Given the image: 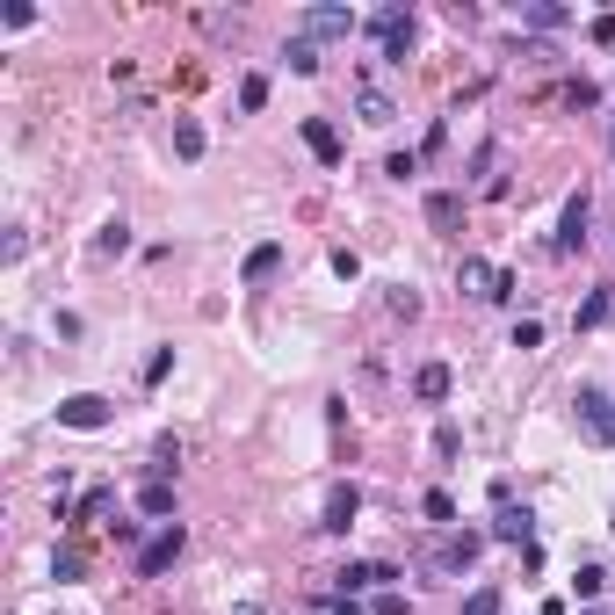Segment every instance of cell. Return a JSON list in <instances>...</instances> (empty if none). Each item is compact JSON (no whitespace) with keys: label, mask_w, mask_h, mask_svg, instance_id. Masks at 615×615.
<instances>
[{"label":"cell","mask_w":615,"mask_h":615,"mask_svg":"<svg viewBox=\"0 0 615 615\" xmlns=\"http://www.w3.org/2000/svg\"><path fill=\"white\" fill-rule=\"evenodd\" d=\"M355 29H362V15L355 8H333V0H312V8L297 15V37L304 44H348Z\"/></svg>","instance_id":"cell-1"},{"label":"cell","mask_w":615,"mask_h":615,"mask_svg":"<svg viewBox=\"0 0 615 615\" xmlns=\"http://www.w3.org/2000/svg\"><path fill=\"white\" fill-rule=\"evenodd\" d=\"M181 550H189V529H181V521H167V529L160 536H152V543H138V558H131V572L138 579H160L174 558H181Z\"/></svg>","instance_id":"cell-2"},{"label":"cell","mask_w":615,"mask_h":615,"mask_svg":"<svg viewBox=\"0 0 615 615\" xmlns=\"http://www.w3.org/2000/svg\"><path fill=\"white\" fill-rule=\"evenodd\" d=\"M116 420V406L102 391H73V398H58V427H80V435H102V427Z\"/></svg>","instance_id":"cell-3"},{"label":"cell","mask_w":615,"mask_h":615,"mask_svg":"<svg viewBox=\"0 0 615 615\" xmlns=\"http://www.w3.org/2000/svg\"><path fill=\"white\" fill-rule=\"evenodd\" d=\"M587 225H594V196L579 189V196H565V210H558V232H550V254H579V246H587Z\"/></svg>","instance_id":"cell-4"},{"label":"cell","mask_w":615,"mask_h":615,"mask_svg":"<svg viewBox=\"0 0 615 615\" xmlns=\"http://www.w3.org/2000/svg\"><path fill=\"white\" fill-rule=\"evenodd\" d=\"M579 420H587V435L601 442V449H615V391H601V384H579Z\"/></svg>","instance_id":"cell-5"},{"label":"cell","mask_w":615,"mask_h":615,"mask_svg":"<svg viewBox=\"0 0 615 615\" xmlns=\"http://www.w3.org/2000/svg\"><path fill=\"white\" fill-rule=\"evenodd\" d=\"M355 514H362V492L341 478V485H326V514H319V529L326 536H348L355 529Z\"/></svg>","instance_id":"cell-6"},{"label":"cell","mask_w":615,"mask_h":615,"mask_svg":"<svg viewBox=\"0 0 615 615\" xmlns=\"http://www.w3.org/2000/svg\"><path fill=\"white\" fill-rule=\"evenodd\" d=\"M362 29H369L377 44H398V37H413V8H406V0H384V8L369 15Z\"/></svg>","instance_id":"cell-7"},{"label":"cell","mask_w":615,"mask_h":615,"mask_svg":"<svg viewBox=\"0 0 615 615\" xmlns=\"http://www.w3.org/2000/svg\"><path fill=\"white\" fill-rule=\"evenodd\" d=\"M478 550H485V536H478V529H456V536H442L435 565H442V572H464V565L478 558Z\"/></svg>","instance_id":"cell-8"},{"label":"cell","mask_w":615,"mask_h":615,"mask_svg":"<svg viewBox=\"0 0 615 615\" xmlns=\"http://www.w3.org/2000/svg\"><path fill=\"white\" fill-rule=\"evenodd\" d=\"M492 536H500V543H529V536H536V514L514 507V500H500V514H492Z\"/></svg>","instance_id":"cell-9"},{"label":"cell","mask_w":615,"mask_h":615,"mask_svg":"<svg viewBox=\"0 0 615 615\" xmlns=\"http://www.w3.org/2000/svg\"><path fill=\"white\" fill-rule=\"evenodd\" d=\"M304 145H312V160H326V167H341V131H333L326 116H304Z\"/></svg>","instance_id":"cell-10"},{"label":"cell","mask_w":615,"mask_h":615,"mask_svg":"<svg viewBox=\"0 0 615 615\" xmlns=\"http://www.w3.org/2000/svg\"><path fill=\"white\" fill-rule=\"evenodd\" d=\"M333 579H341V601H348V594H362V587H384V579H398V565H341Z\"/></svg>","instance_id":"cell-11"},{"label":"cell","mask_w":615,"mask_h":615,"mask_svg":"<svg viewBox=\"0 0 615 615\" xmlns=\"http://www.w3.org/2000/svg\"><path fill=\"white\" fill-rule=\"evenodd\" d=\"M572 22V8H558V0H521V29H543V37H550V29H565Z\"/></svg>","instance_id":"cell-12"},{"label":"cell","mask_w":615,"mask_h":615,"mask_svg":"<svg viewBox=\"0 0 615 615\" xmlns=\"http://www.w3.org/2000/svg\"><path fill=\"white\" fill-rule=\"evenodd\" d=\"M427 225H435V232H456V225H464V196H456V189H435V196H427Z\"/></svg>","instance_id":"cell-13"},{"label":"cell","mask_w":615,"mask_h":615,"mask_svg":"<svg viewBox=\"0 0 615 615\" xmlns=\"http://www.w3.org/2000/svg\"><path fill=\"white\" fill-rule=\"evenodd\" d=\"M275 268H283V246H275V239H261V246H254V254H246V261H239V275H246V283H268V275H275Z\"/></svg>","instance_id":"cell-14"},{"label":"cell","mask_w":615,"mask_h":615,"mask_svg":"<svg viewBox=\"0 0 615 615\" xmlns=\"http://www.w3.org/2000/svg\"><path fill=\"white\" fill-rule=\"evenodd\" d=\"M138 514H145V521H167V514H174V485L145 478V485H138Z\"/></svg>","instance_id":"cell-15"},{"label":"cell","mask_w":615,"mask_h":615,"mask_svg":"<svg viewBox=\"0 0 615 615\" xmlns=\"http://www.w3.org/2000/svg\"><path fill=\"white\" fill-rule=\"evenodd\" d=\"M413 391L427 398V406H442V398H449V362H420V377H413Z\"/></svg>","instance_id":"cell-16"},{"label":"cell","mask_w":615,"mask_h":615,"mask_svg":"<svg viewBox=\"0 0 615 615\" xmlns=\"http://www.w3.org/2000/svg\"><path fill=\"white\" fill-rule=\"evenodd\" d=\"M355 109H362V123H377V131H384V123L398 116V102L384 95V87H362V95H355Z\"/></svg>","instance_id":"cell-17"},{"label":"cell","mask_w":615,"mask_h":615,"mask_svg":"<svg viewBox=\"0 0 615 615\" xmlns=\"http://www.w3.org/2000/svg\"><path fill=\"white\" fill-rule=\"evenodd\" d=\"M174 152L181 160H203V123L196 116H174Z\"/></svg>","instance_id":"cell-18"},{"label":"cell","mask_w":615,"mask_h":615,"mask_svg":"<svg viewBox=\"0 0 615 615\" xmlns=\"http://www.w3.org/2000/svg\"><path fill=\"white\" fill-rule=\"evenodd\" d=\"M80 572H87V550H80V543H66V550L51 558V579H58V587H73Z\"/></svg>","instance_id":"cell-19"},{"label":"cell","mask_w":615,"mask_h":615,"mask_svg":"<svg viewBox=\"0 0 615 615\" xmlns=\"http://www.w3.org/2000/svg\"><path fill=\"white\" fill-rule=\"evenodd\" d=\"M109 507H116V492H109V485H87V492H80V507H73V521H102Z\"/></svg>","instance_id":"cell-20"},{"label":"cell","mask_w":615,"mask_h":615,"mask_svg":"<svg viewBox=\"0 0 615 615\" xmlns=\"http://www.w3.org/2000/svg\"><path fill=\"white\" fill-rule=\"evenodd\" d=\"M500 608H507V601H500V587H471L456 615H500Z\"/></svg>","instance_id":"cell-21"},{"label":"cell","mask_w":615,"mask_h":615,"mask_svg":"<svg viewBox=\"0 0 615 615\" xmlns=\"http://www.w3.org/2000/svg\"><path fill=\"white\" fill-rule=\"evenodd\" d=\"M290 73H319V44H304V37H290Z\"/></svg>","instance_id":"cell-22"},{"label":"cell","mask_w":615,"mask_h":615,"mask_svg":"<svg viewBox=\"0 0 615 615\" xmlns=\"http://www.w3.org/2000/svg\"><path fill=\"white\" fill-rule=\"evenodd\" d=\"M174 464H181V449H174V435H167L160 449H152V464H145V471H152V478H160V485H167V478H174Z\"/></svg>","instance_id":"cell-23"},{"label":"cell","mask_w":615,"mask_h":615,"mask_svg":"<svg viewBox=\"0 0 615 615\" xmlns=\"http://www.w3.org/2000/svg\"><path fill=\"white\" fill-rule=\"evenodd\" d=\"M420 514H427V521H442V529H449V521H456V500H449V492L435 485V492H427V500H420Z\"/></svg>","instance_id":"cell-24"},{"label":"cell","mask_w":615,"mask_h":615,"mask_svg":"<svg viewBox=\"0 0 615 615\" xmlns=\"http://www.w3.org/2000/svg\"><path fill=\"white\" fill-rule=\"evenodd\" d=\"M123 246H131V225L109 218V225H102V239H95V254H123Z\"/></svg>","instance_id":"cell-25"},{"label":"cell","mask_w":615,"mask_h":615,"mask_svg":"<svg viewBox=\"0 0 615 615\" xmlns=\"http://www.w3.org/2000/svg\"><path fill=\"white\" fill-rule=\"evenodd\" d=\"M608 579H615V572H601V565H579V579H572V587H579V601H594V594L608 587Z\"/></svg>","instance_id":"cell-26"},{"label":"cell","mask_w":615,"mask_h":615,"mask_svg":"<svg viewBox=\"0 0 615 615\" xmlns=\"http://www.w3.org/2000/svg\"><path fill=\"white\" fill-rule=\"evenodd\" d=\"M261 102H268V80L246 73V80H239V109H261Z\"/></svg>","instance_id":"cell-27"},{"label":"cell","mask_w":615,"mask_h":615,"mask_svg":"<svg viewBox=\"0 0 615 615\" xmlns=\"http://www.w3.org/2000/svg\"><path fill=\"white\" fill-rule=\"evenodd\" d=\"M565 102H572V109H601V87H594V80H572Z\"/></svg>","instance_id":"cell-28"},{"label":"cell","mask_w":615,"mask_h":615,"mask_svg":"<svg viewBox=\"0 0 615 615\" xmlns=\"http://www.w3.org/2000/svg\"><path fill=\"white\" fill-rule=\"evenodd\" d=\"M391 319H420V290L398 283V290H391Z\"/></svg>","instance_id":"cell-29"},{"label":"cell","mask_w":615,"mask_h":615,"mask_svg":"<svg viewBox=\"0 0 615 615\" xmlns=\"http://www.w3.org/2000/svg\"><path fill=\"white\" fill-rule=\"evenodd\" d=\"M514 290H521V283H514V268H492V283H485V297H492V304H507Z\"/></svg>","instance_id":"cell-30"},{"label":"cell","mask_w":615,"mask_h":615,"mask_svg":"<svg viewBox=\"0 0 615 615\" xmlns=\"http://www.w3.org/2000/svg\"><path fill=\"white\" fill-rule=\"evenodd\" d=\"M608 312H615V304H608V290H594V297H587V304H579V326H601V319H608Z\"/></svg>","instance_id":"cell-31"},{"label":"cell","mask_w":615,"mask_h":615,"mask_svg":"<svg viewBox=\"0 0 615 615\" xmlns=\"http://www.w3.org/2000/svg\"><path fill=\"white\" fill-rule=\"evenodd\" d=\"M456 283H464V290H478V297H485V283H492V268H485V261H464V268H456Z\"/></svg>","instance_id":"cell-32"},{"label":"cell","mask_w":615,"mask_h":615,"mask_svg":"<svg viewBox=\"0 0 615 615\" xmlns=\"http://www.w3.org/2000/svg\"><path fill=\"white\" fill-rule=\"evenodd\" d=\"M384 174H391V181H406V174H420V152H391V160H384Z\"/></svg>","instance_id":"cell-33"},{"label":"cell","mask_w":615,"mask_h":615,"mask_svg":"<svg viewBox=\"0 0 615 615\" xmlns=\"http://www.w3.org/2000/svg\"><path fill=\"white\" fill-rule=\"evenodd\" d=\"M0 22H8V29H29V22H37V8H29V0H8V8H0Z\"/></svg>","instance_id":"cell-34"},{"label":"cell","mask_w":615,"mask_h":615,"mask_svg":"<svg viewBox=\"0 0 615 615\" xmlns=\"http://www.w3.org/2000/svg\"><path fill=\"white\" fill-rule=\"evenodd\" d=\"M456 449H464V435H456V427L442 420V427H435V456H442V464H449V456H456Z\"/></svg>","instance_id":"cell-35"},{"label":"cell","mask_w":615,"mask_h":615,"mask_svg":"<svg viewBox=\"0 0 615 615\" xmlns=\"http://www.w3.org/2000/svg\"><path fill=\"white\" fill-rule=\"evenodd\" d=\"M514 348H543V319H521L514 326Z\"/></svg>","instance_id":"cell-36"},{"label":"cell","mask_w":615,"mask_h":615,"mask_svg":"<svg viewBox=\"0 0 615 615\" xmlns=\"http://www.w3.org/2000/svg\"><path fill=\"white\" fill-rule=\"evenodd\" d=\"M587 37H594V44H615V15H594V22H587Z\"/></svg>","instance_id":"cell-37"},{"label":"cell","mask_w":615,"mask_h":615,"mask_svg":"<svg viewBox=\"0 0 615 615\" xmlns=\"http://www.w3.org/2000/svg\"><path fill=\"white\" fill-rule=\"evenodd\" d=\"M369 615H413V608H406V594H377V608H369Z\"/></svg>","instance_id":"cell-38"},{"label":"cell","mask_w":615,"mask_h":615,"mask_svg":"<svg viewBox=\"0 0 615 615\" xmlns=\"http://www.w3.org/2000/svg\"><path fill=\"white\" fill-rule=\"evenodd\" d=\"M608 160H615V123H608Z\"/></svg>","instance_id":"cell-39"},{"label":"cell","mask_w":615,"mask_h":615,"mask_svg":"<svg viewBox=\"0 0 615 615\" xmlns=\"http://www.w3.org/2000/svg\"><path fill=\"white\" fill-rule=\"evenodd\" d=\"M608 529H615V514H608Z\"/></svg>","instance_id":"cell-40"},{"label":"cell","mask_w":615,"mask_h":615,"mask_svg":"<svg viewBox=\"0 0 615 615\" xmlns=\"http://www.w3.org/2000/svg\"><path fill=\"white\" fill-rule=\"evenodd\" d=\"M587 615H601V608H587Z\"/></svg>","instance_id":"cell-41"},{"label":"cell","mask_w":615,"mask_h":615,"mask_svg":"<svg viewBox=\"0 0 615 615\" xmlns=\"http://www.w3.org/2000/svg\"><path fill=\"white\" fill-rule=\"evenodd\" d=\"M608 587H615V579H608Z\"/></svg>","instance_id":"cell-42"}]
</instances>
